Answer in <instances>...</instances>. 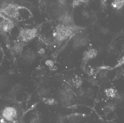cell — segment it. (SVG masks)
<instances>
[{"label":"cell","mask_w":124,"mask_h":123,"mask_svg":"<svg viewBox=\"0 0 124 123\" xmlns=\"http://www.w3.org/2000/svg\"><path fill=\"white\" fill-rule=\"evenodd\" d=\"M115 108V105L113 104H109L107 105L104 108V110L107 112H110L113 111Z\"/></svg>","instance_id":"7c38bea8"},{"label":"cell","mask_w":124,"mask_h":123,"mask_svg":"<svg viewBox=\"0 0 124 123\" xmlns=\"http://www.w3.org/2000/svg\"><path fill=\"white\" fill-rule=\"evenodd\" d=\"M38 35V30L36 28H21L19 30L17 39L25 43H27L35 39Z\"/></svg>","instance_id":"3957f363"},{"label":"cell","mask_w":124,"mask_h":123,"mask_svg":"<svg viewBox=\"0 0 124 123\" xmlns=\"http://www.w3.org/2000/svg\"></svg>","instance_id":"44dd1931"},{"label":"cell","mask_w":124,"mask_h":123,"mask_svg":"<svg viewBox=\"0 0 124 123\" xmlns=\"http://www.w3.org/2000/svg\"><path fill=\"white\" fill-rule=\"evenodd\" d=\"M123 0V2H124V0Z\"/></svg>","instance_id":"ffe728a7"},{"label":"cell","mask_w":124,"mask_h":123,"mask_svg":"<svg viewBox=\"0 0 124 123\" xmlns=\"http://www.w3.org/2000/svg\"><path fill=\"white\" fill-rule=\"evenodd\" d=\"M116 100L118 102H121L124 101V94L123 93L118 94L117 97L115 98Z\"/></svg>","instance_id":"4fadbf2b"},{"label":"cell","mask_w":124,"mask_h":123,"mask_svg":"<svg viewBox=\"0 0 124 123\" xmlns=\"http://www.w3.org/2000/svg\"><path fill=\"white\" fill-rule=\"evenodd\" d=\"M124 5V2L122 0H113L112 3V7L117 9H121Z\"/></svg>","instance_id":"30bf717a"},{"label":"cell","mask_w":124,"mask_h":123,"mask_svg":"<svg viewBox=\"0 0 124 123\" xmlns=\"http://www.w3.org/2000/svg\"><path fill=\"white\" fill-rule=\"evenodd\" d=\"M46 65L50 67H53V63L51 60H47L46 62Z\"/></svg>","instance_id":"e0dca14e"},{"label":"cell","mask_w":124,"mask_h":123,"mask_svg":"<svg viewBox=\"0 0 124 123\" xmlns=\"http://www.w3.org/2000/svg\"><path fill=\"white\" fill-rule=\"evenodd\" d=\"M26 8L16 3H8L0 9V15L14 20H18L21 15V10Z\"/></svg>","instance_id":"7a4b0ae2"},{"label":"cell","mask_w":124,"mask_h":123,"mask_svg":"<svg viewBox=\"0 0 124 123\" xmlns=\"http://www.w3.org/2000/svg\"><path fill=\"white\" fill-rule=\"evenodd\" d=\"M0 21V30L4 33H10L15 26L14 20L2 15Z\"/></svg>","instance_id":"277c9868"},{"label":"cell","mask_w":124,"mask_h":123,"mask_svg":"<svg viewBox=\"0 0 124 123\" xmlns=\"http://www.w3.org/2000/svg\"><path fill=\"white\" fill-rule=\"evenodd\" d=\"M97 55V51L95 49H92L88 50L85 54V57L87 59H90L96 57Z\"/></svg>","instance_id":"8fae6325"},{"label":"cell","mask_w":124,"mask_h":123,"mask_svg":"<svg viewBox=\"0 0 124 123\" xmlns=\"http://www.w3.org/2000/svg\"><path fill=\"white\" fill-rule=\"evenodd\" d=\"M87 93V96H88V97L92 98L93 96V92L92 89H88Z\"/></svg>","instance_id":"2e32d148"},{"label":"cell","mask_w":124,"mask_h":123,"mask_svg":"<svg viewBox=\"0 0 124 123\" xmlns=\"http://www.w3.org/2000/svg\"><path fill=\"white\" fill-rule=\"evenodd\" d=\"M17 115L16 111L14 108L7 107L3 111L2 115L4 118L9 121H13Z\"/></svg>","instance_id":"8992f818"},{"label":"cell","mask_w":124,"mask_h":123,"mask_svg":"<svg viewBox=\"0 0 124 123\" xmlns=\"http://www.w3.org/2000/svg\"><path fill=\"white\" fill-rule=\"evenodd\" d=\"M124 64V56H123L122 58L118 62V63L116 65L115 68L119 67L120 66H122Z\"/></svg>","instance_id":"5bb4252c"},{"label":"cell","mask_w":124,"mask_h":123,"mask_svg":"<svg viewBox=\"0 0 124 123\" xmlns=\"http://www.w3.org/2000/svg\"><path fill=\"white\" fill-rule=\"evenodd\" d=\"M58 0L59 2V3H60V4L62 5H64L66 3V1H67V0Z\"/></svg>","instance_id":"ac0fdd59"},{"label":"cell","mask_w":124,"mask_h":123,"mask_svg":"<svg viewBox=\"0 0 124 123\" xmlns=\"http://www.w3.org/2000/svg\"><path fill=\"white\" fill-rule=\"evenodd\" d=\"M84 28L75 24L72 25H66L60 23L56 27L54 32L53 36L57 41L61 42Z\"/></svg>","instance_id":"6da1fadb"},{"label":"cell","mask_w":124,"mask_h":123,"mask_svg":"<svg viewBox=\"0 0 124 123\" xmlns=\"http://www.w3.org/2000/svg\"><path fill=\"white\" fill-rule=\"evenodd\" d=\"M38 4L41 7H43L46 5V0H38Z\"/></svg>","instance_id":"9a60e30c"},{"label":"cell","mask_w":124,"mask_h":123,"mask_svg":"<svg viewBox=\"0 0 124 123\" xmlns=\"http://www.w3.org/2000/svg\"><path fill=\"white\" fill-rule=\"evenodd\" d=\"M89 0H72V6L73 8H75L82 5L87 4Z\"/></svg>","instance_id":"9c48e42d"},{"label":"cell","mask_w":124,"mask_h":123,"mask_svg":"<svg viewBox=\"0 0 124 123\" xmlns=\"http://www.w3.org/2000/svg\"><path fill=\"white\" fill-rule=\"evenodd\" d=\"M87 42V41L86 37L83 35L80 34L75 36L74 39L73 45L76 48L80 47L85 46Z\"/></svg>","instance_id":"52a82bcc"},{"label":"cell","mask_w":124,"mask_h":123,"mask_svg":"<svg viewBox=\"0 0 124 123\" xmlns=\"http://www.w3.org/2000/svg\"><path fill=\"white\" fill-rule=\"evenodd\" d=\"M104 92L107 96L109 98H115L119 94L116 89L113 88L106 89Z\"/></svg>","instance_id":"ba28073f"},{"label":"cell","mask_w":124,"mask_h":123,"mask_svg":"<svg viewBox=\"0 0 124 123\" xmlns=\"http://www.w3.org/2000/svg\"><path fill=\"white\" fill-rule=\"evenodd\" d=\"M58 19L61 24L66 25H75L73 16L68 12L64 11L58 17Z\"/></svg>","instance_id":"5b68a950"},{"label":"cell","mask_w":124,"mask_h":123,"mask_svg":"<svg viewBox=\"0 0 124 123\" xmlns=\"http://www.w3.org/2000/svg\"><path fill=\"white\" fill-rule=\"evenodd\" d=\"M123 49H124V47H123Z\"/></svg>","instance_id":"d6986e66"}]
</instances>
